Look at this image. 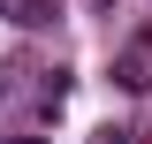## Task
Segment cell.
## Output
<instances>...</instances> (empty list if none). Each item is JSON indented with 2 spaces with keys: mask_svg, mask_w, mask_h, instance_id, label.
<instances>
[{
  "mask_svg": "<svg viewBox=\"0 0 152 144\" xmlns=\"http://www.w3.org/2000/svg\"><path fill=\"white\" fill-rule=\"evenodd\" d=\"M15 23L23 31H46V23H61V8L53 0H15Z\"/></svg>",
  "mask_w": 152,
  "mask_h": 144,
  "instance_id": "obj_2",
  "label": "cell"
},
{
  "mask_svg": "<svg viewBox=\"0 0 152 144\" xmlns=\"http://www.w3.org/2000/svg\"><path fill=\"white\" fill-rule=\"evenodd\" d=\"M8 144H46V137H8Z\"/></svg>",
  "mask_w": 152,
  "mask_h": 144,
  "instance_id": "obj_5",
  "label": "cell"
},
{
  "mask_svg": "<svg viewBox=\"0 0 152 144\" xmlns=\"http://www.w3.org/2000/svg\"><path fill=\"white\" fill-rule=\"evenodd\" d=\"M137 53H152V31H145V38H137Z\"/></svg>",
  "mask_w": 152,
  "mask_h": 144,
  "instance_id": "obj_4",
  "label": "cell"
},
{
  "mask_svg": "<svg viewBox=\"0 0 152 144\" xmlns=\"http://www.w3.org/2000/svg\"><path fill=\"white\" fill-rule=\"evenodd\" d=\"M99 144H137V129H122V121H107V129H99Z\"/></svg>",
  "mask_w": 152,
  "mask_h": 144,
  "instance_id": "obj_3",
  "label": "cell"
},
{
  "mask_svg": "<svg viewBox=\"0 0 152 144\" xmlns=\"http://www.w3.org/2000/svg\"><path fill=\"white\" fill-rule=\"evenodd\" d=\"M107 76H114L122 91H152V61L137 53V46H129V53H114V68H107Z\"/></svg>",
  "mask_w": 152,
  "mask_h": 144,
  "instance_id": "obj_1",
  "label": "cell"
}]
</instances>
